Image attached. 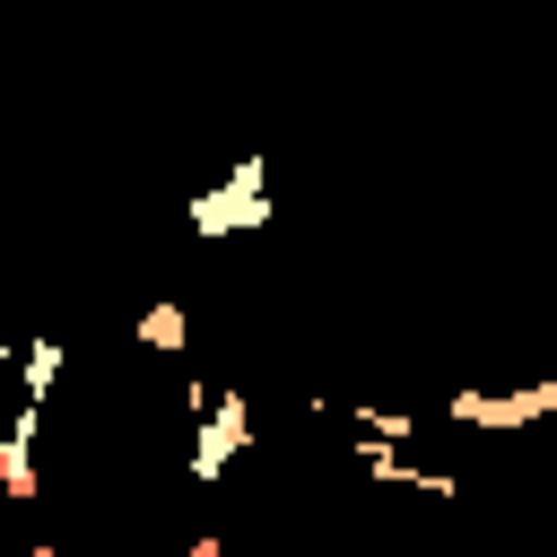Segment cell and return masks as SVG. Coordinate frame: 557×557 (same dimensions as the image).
Here are the masks:
<instances>
[{"instance_id": "cell-1", "label": "cell", "mask_w": 557, "mask_h": 557, "mask_svg": "<svg viewBox=\"0 0 557 557\" xmlns=\"http://www.w3.org/2000/svg\"><path fill=\"white\" fill-rule=\"evenodd\" d=\"M270 218H278V200H270V157H235L226 183L191 191V209H183V226H191L200 244H218V235H261Z\"/></svg>"}, {"instance_id": "cell-2", "label": "cell", "mask_w": 557, "mask_h": 557, "mask_svg": "<svg viewBox=\"0 0 557 557\" xmlns=\"http://www.w3.org/2000/svg\"><path fill=\"white\" fill-rule=\"evenodd\" d=\"M252 444V400L235 392V383H218L209 392V409L191 418V453H183V479L191 487H218L226 470H235V453Z\"/></svg>"}, {"instance_id": "cell-9", "label": "cell", "mask_w": 557, "mask_h": 557, "mask_svg": "<svg viewBox=\"0 0 557 557\" xmlns=\"http://www.w3.org/2000/svg\"><path fill=\"white\" fill-rule=\"evenodd\" d=\"M183 557H235V548H226V540H218V531H209V540H191V548H183Z\"/></svg>"}, {"instance_id": "cell-4", "label": "cell", "mask_w": 557, "mask_h": 557, "mask_svg": "<svg viewBox=\"0 0 557 557\" xmlns=\"http://www.w3.org/2000/svg\"><path fill=\"white\" fill-rule=\"evenodd\" d=\"M35 435H44V409L17 400V418L0 426V496H9V505H35V496H44V479H35Z\"/></svg>"}, {"instance_id": "cell-5", "label": "cell", "mask_w": 557, "mask_h": 557, "mask_svg": "<svg viewBox=\"0 0 557 557\" xmlns=\"http://www.w3.org/2000/svg\"><path fill=\"white\" fill-rule=\"evenodd\" d=\"M61 366H70V348H61L52 331H44V339H26V348H17V374H9V383H17V400H26V409H44V400H52V383H61Z\"/></svg>"}, {"instance_id": "cell-7", "label": "cell", "mask_w": 557, "mask_h": 557, "mask_svg": "<svg viewBox=\"0 0 557 557\" xmlns=\"http://www.w3.org/2000/svg\"><path fill=\"white\" fill-rule=\"evenodd\" d=\"M418 426L426 418H409V409H374V400L348 409V444H418Z\"/></svg>"}, {"instance_id": "cell-10", "label": "cell", "mask_w": 557, "mask_h": 557, "mask_svg": "<svg viewBox=\"0 0 557 557\" xmlns=\"http://www.w3.org/2000/svg\"><path fill=\"white\" fill-rule=\"evenodd\" d=\"M26 557H61V548H52V540H35V548H26Z\"/></svg>"}, {"instance_id": "cell-8", "label": "cell", "mask_w": 557, "mask_h": 557, "mask_svg": "<svg viewBox=\"0 0 557 557\" xmlns=\"http://www.w3.org/2000/svg\"><path fill=\"white\" fill-rule=\"evenodd\" d=\"M209 392H218L209 374H183V418H200V409H209Z\"/></svg>"}, {"instance_id": "cell-3", "label": "cell", "mask_w": 557, "mask_h": 557, "mask_svg": "<svg viewBox=\"0 0 557 557\" xmlns=\"http://www.w3.org/2000/svg\"><path fill=\"white\" fill-rule=\"evenodd\" d=\"M557 409V383H522V392H479V383H461V392H444V418L453 426H479V435H513V426H531V418H548Z\"/></svg>"}, {"instance_id": "cell-6", "label": "cell", "mask_w": 557, "mask_h": 557, "mask_svg": "<svg viewBox=\"0 0 557 557\" xmlns=\"http://www.w3.org/2000/svg\"><path fill=\"white\" fill-rule=\"evenodd\" d=\"M139 348H148V357H183V348H191V305H183V296L139 305Z\"/></svg>"}]
</instances>
